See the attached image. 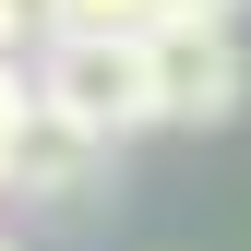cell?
I'll list each match as a JSON object with an SVG mask.
<instances>
[{
	"label": "cell",
	"instance_id": "1",
	"mask_svg": "<svg viewBox=\"0 0 251 251\" xmlns=\"http://www.w3.org/2000/svg\"><path fill=\"white\" fill-rule=\"evenodd\" d=\"M24 96L60 108L72 132H96L108 155L155 132V84H144V36H48L36 48V72H24Z\"/></svg>",
	"mask_w": 251,
	"mask_h": 251
},
{
	"label": "cell",
	"instance_id": "2",
	"mask_svg": "<svg viewBox=\"0 0 251 251\" xmlns=\"http://www.w3.org/2000/svg\"><path fill=\"white\" fill-rule=\"evenodd\" d=\"M144 84H155V120L179 132H227L251 108V48L227 24H144Z\"/></svg>",
	"mask_w": 251,
	"mask_h": 251
},
{
	"label": "cell",
	"instance_id": "3",
	"mask_svg": "<svg viewBox=\"0 0 251 251\" xmlns=\"http://www.w3.org/2000/svg\"><path fill=\"white\" fill-rule=\"evenodd\" d=\"M108 168H120V155L96 132H72L60 108H36V96L12 108V144H0V192H12V203H96Z\"/></svg>",
	"mask_w": 251,
	"mask_h": 251
},
{
	"label": "cell",
	"instance_id": "4",
	"mask_svg": "<svg viewBox=\"0 0 251 251\" xmlns=\"http://www.w3.org/2000/svg\"><path fill=\"white\" fill-rule=\"evenodd\" d=\"M36 24L48 36H144L155 0H36Z\"/></svg>",
	"mask_w": 251,
	"mask_h": 251
},
{
	"label": "cell",
	"instance_id": "5",
	"mask_svg": "<svg viewBox=\"0 0 251 251\" xmlns=\"http://www.w3.org/2000/svg\"><path fill=\"white\" fill-rule=\"evenodd\" d=\"M155 24H239V0H155Z\"/></svg>",
	"mask_w": 251,
	"mask_h": 251
},
{
	"label": "cell",
	"instance_id": "6",
	"mask_svg": "<svg viewBox=\"0 0 251 251\" xmlns=\"http://www.w3.org/2000/svg\"><path fill=\"white\" fill-rule=\"evenodd\" d=\"M24 36H36V0H0V60H12Z\"/></svg>",
	"mask_w": 251,
	"mask_h": 251
},
{
	"label": "cell",
	"instance_id": "7",
	"mask_svg": "<svg viewBox=\"0 0 251 251\" xmlns=\"http://www.w3.org/2000/svg\"><path fill=\"white\" fill-rule=\"evenodd\" d=\"M12 108H24V72L0 60V144H12Z\"/></svg>",
	"mask_w": 251,
	"mask_h": 251
},
{
	"label": "cell",
	"instance_id": "8",
	"mask_svg": "<svg viewBox=\"0 0 251 251\" xmlns=\"http://www.w3.org/2000/svg\"><path fill=\"white\" fill-rule=\"evenodd\" d=\"M0 251H24V239H12V227H0Z\"/></svg>",
	"mask_w": 251,
	"mask_h": 251
}]
</instances>
